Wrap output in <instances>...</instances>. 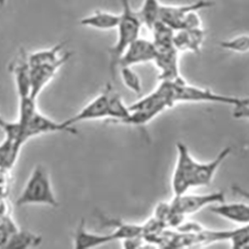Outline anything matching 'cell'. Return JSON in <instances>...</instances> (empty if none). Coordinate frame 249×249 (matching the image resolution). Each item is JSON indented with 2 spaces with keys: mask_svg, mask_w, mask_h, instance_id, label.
<instances>
[{
  "mask_svg": "<svg viewBox=\"0 0 249 249\" xmlns=\"http://www.w3.org/2000/svg\"><path fill=\"white\" fill-rule=\"evenodd\" d=\"M206 33L202 27L180 29L175 31L173 44L178 52L190 51L199 54L205 40Z\"/></svg>",
  "mask_w": 249,
  "mask_h": 249,
  "instance_id": "obj_13",
  "label": "cell"
},
{
  "mask_svg": "<svg viewBox=\"0 0 249 249\" xmlns=\"http://www.w3.org/2000/svg\"><path fill=\"white\" fill-rule=\"evenodd\" d=\"M151 31L152 32L154 36V40L152 41L157 50L174 46L173 37L175 30L163 22L159 19L154 25Z\"/></svg>",
  "mask_w": 249,
  "mask_h": 249,
  "instance_id": "obj_21",
  "label": "cell"
},
{
  "mask_svg": "<svg viewBox=\"0 0 249 249\" xmlns=\"http://www.w3.org/2000/svg\"><path fill=\"white\" fill-rule=\"evenodd\" d=\"M120 21V15L97 10L94 13L82 18L80 24L86 27L108 31L116 29Z\"/></svg>",
  "mask_w": 249,
  "mask_h": 249,
  "instance_id": "obj_16",
  "label": "cell"
},
{
  "mask_svg": "<svg viewBox=\"0 0 249 249\" xmlns=\"http://www.w3.org/2000/svg\"><path fill=\"white\" fill-rule=\"evenodd\" d=\"M7 121L5 120V119H4L3 118H2V115H0V128L2 129V127H3L4 126H5V124H6Z\"/></svg>",
  "mask_w": 249,
  "mask_h": 249,
  "instance_id": "obj_28",
  "label": "cell"
},
{
  "mask_svg": "<svg viewBox=\"0 0 249 249\" xmlns=\"http://www.w3.org/2000/svg\"><path fill=\"white\" fill-rule=\"evenodd\" d=\"M23 143L19 139L5 135L0 142V168L12 171L18 162Z\"/></svg>",
  "mask_w": 249,
  "mask_h": 249,
  "instance_id": "obj_17",
  "label": "cell"
},
{
  "mask_svg": "<svg viewBox=\"0 0 249 249\" xmlns=\"http://www.w3.org/2000/svg\"><path fill=\"white\" fill-rule=\"evenodd\" d=\"M156 55L157 49L152 41L138 37L129 44L121 57L118 62V68L154 62Z\"/></svg>",
  "mask_w": 249,
  "mask_h": 249,
  "instance_id": "obj_9",
  "label": "cell"
},
{
  "mask_svg": "<svg viewBox=\"0 0 249 249\" xmlns=\"http://www.w3.org/2000/svg\"><path fill=\"white\" fill-rule=\"evenodd\" d=\"M176 148L178 157L172 180L174 196L187 193L193 188L210 186L218 168L231 152V147H227L210 162H200L193 158L184 143H177Z\"/></svg>",
  "mask_w": 249,
  "mask_h": 249,
  "instance_id": "obj_2",
  "label": "cell"
},
{
  "mask_svg": "<svg viewBox=\"0 0 249 249\" xmlns=\"http://www.w3.org/2000/svg\"><path fill=\"white\" fill-rule=\"evenodd\" d=\"M26 53L23 51L18 59L10 67L15 78V86L19 99L31 97L30 67L26 61Z\"/></svg>",
  "mask_w": 249,
  "mask_h": 249,
  "instance_id": "obj_15",
  "label": "cell"
},
{
  "mask_svg": "<svg viewBox=\"0 0 249 249\" xmlns=\"http://www.w3.org/2000/svg\"><path fill=\"white\" fill-rule=\"evenodd\" d=\"M160 7L159 0H144L141 8L136 12L142 24L150 30L159 20Z\"/></svg>",
  "mask_w": 249,
  "mask_h": 249,
  "instance_id": "obj_22",
  "label": "cell"
},
{
  "mask_svg": "<svg viewBox=\"0 0 249 249\" xmlns=\"http://www.w3.org/2000/svg\"><path fill=\"white\" fill-rule=\"evenodd\" d=\"M233 249H246L249 246V225H242L241 228L234 229V233L230 240Z\"/></svg>",
  "mask_w": 249,
  "mask_h": 249,
  "instance_id": "obj_26",
  "label": "cell"
},
{
  "mask_svg": "<svg viewBox=\"0 0 249 249\" xmlns=\"http://www.w3.org/2000/svg\"><path fill=\"white\" fill-rule=\"evenodd\" d=\"M223 192H213L206 194H183L174 196L169 202L171 211L173 213L186 217L196 213L207 207L225 202Z\"/></svg>",
  "mask_w": 249,
  "mask_h": 249,
  "instance_id": "obj_7",
  "label": "cell"
},
{
  "mask_svg": "<svg viewBox=\"0 0 249 249\" xmlns=\"http://www.w3.org/2000/svg\"><path fill=\"white\" fill-rule=\"evenodd\" d=\"M118 69L120 71L121 77L124 86L135 94H140L142 90L141 79L133 68L120 67Z\"/></svg>",
  "mask_w": 249,
  "mask_h": 249,
  "instance_id": "obj_23",
  "label": "cell"
},
{
  "mask_svg": "<svg viewBox=\"0 0 249 249\" xmlns=\"http://www.w3.org/2000/svg\"><path fill=\"white\" fill-rule=\"evenodd\" d=\"M107 92L108 98V110H109V118L108 120L114 124H122L130 114L129 107L122 100V96L114 90L110 84L107 85Z\"/></svg>",
  "mask_w": 249,
  "mask_h": 249,
  "instance_id": "obj_19",
  "label": "cell"
},
{
  "mask_svg": "<svg viewBox=\"0 0 249 249\" xmlns=\"http://www.w3.org/2000/svg\"><path fill=\"white\" fill-rule=\"evenodd\" d=\"M72 55V52H67L56 62L30 68L31 97L33 99L37 100V97L44 90V88L55 77L58 70L70 60Z\"/></svg>",
  "mask_w": 249,
  "mask_h": 249,
  "instance_id": "obj_10",
  "label": "cell"
},
{
  "mask_svg": "<svg viewBox=\"0 0 249 249\" xmlns=\"http://www.w3.org/2000/svg\"><path fill=\"white\" fill-rule=\"evenodd\" d=\"M219 44L225 51L237 53H246L249 51V36L248 34L240 35L233 38L221 41Z\"/></svg>",
  "mask_w": 249,
  "mask_h": 249,
  "instance_id": "obj_24",
  "label": "cell"
},
{
  "mask_svg": "<svg viewBox=\"0 0 249 249\" xmlns=\"http://www.w3.org/2000/svg\"><path fill=\"white\" fill-rule=\"evenodd\" d=\"M11 170L0 168V199H7L12 189Z\"/></svg>",
  "mask_w": 249,
  "mask_h": 249,
  "instance_id": "obj_27",
  "label": "cell"
},
{
  "mask_svg": "<svg viewBox=\"0 0 249 249\" xmlns=\"http://www.w3.org/2000/svg\"><path fill=\"white\" fill-rule=\"evenodd\" d=\"M108 118H109V110H108V92L107 89H105L101 94L93 99L92 101L88 103L77 113L63 121V122L68 127L73 129V126L74 125L81 122L108 119Z\"/></svg>",
  "mask_w": 249,
  "mask_h": 249,
  "instance_id": "obj_8",
  "label": "cell"
},
{
  "mask_svg": "<svg viewBox=\"0 0 249 249\" xmlns=\"http://www.w3.org/2000/svg\"><path fill=\"white\" fill-rule=\"evenodd\" d=\"M16 204L19 207L37 204L53 208L59 206L53 189L51 175L44 165L35 167L17 198Z\"/></svg>",
  "mask_w": 249,
  "mask_h": 249,
  "instance_id": "obj_5",
  "label": "cell"
},
{
  "mask_svg": "<svg viewBox=\"0 0 249 249\" xmlns=\"http://www.w3.org/2000/svg\"><path fill=\"white\" fill-rule=\"evenodd\" d=\"M6 0H0V5H2Z\"/></svg>",
  "mask_w": 249,
  "mask_h": 249,
  "instance_id": "obj_29",
  "label": "cell"
},
{
  "mask_svg": "<svg viewBox=\"0 0 249 249\" xmlns=\"http://www.w3.org/2000/svg\"><path fill=\"white\" fill-rule=\"evenodd\" d=\"M215 5L210 0H197L186 5H161L159 19L177 31L201 27L198 12Z\"/></svg>",
  "mask_w": 249,
  "mask_h": 249,
  "instance_id": "obj_6",
  "label": "cell"
},
{
  "mask_svg": "<svg viewBox=\"0 0 249 249\" xmlns=\"http://www.w3.org/2000/svg\"><path fill=\"white\" fill-rule=\"evenodd\" d=\"M209 207L211 213L226 220L241 225H249V207L247 204L242 202L226 204L225 201Z\"/></svg>",
  "mask_w": 249,
  "mask_h": 249,
  "instance_id": "obj_14",
  "label": "cell"
},
{
  "mask_svg": "<svg viewBox=\"0 0 249 249\" xmlns=\"http://www.w3.org/2000/svg\"><path fill=\"white\" fill-rule=\"evenodd\" d=\"M160 98L165 109L179 103H214L233 107L236 118L249 116V98L223 95L213 92L211 89L197 87L186 83L183 77L172 81H160L154 90Z\"/></svg>",
  "mask_w": 249,
  "mask_h": 249,
  "instance_id": "obj_1",
  "label": "cell"
},
{
  "mask_svg": "<svg viewBox=\"0 0 249 249\" xmlns=\"http://www.w3.org/2000/svg\"><path fill=\"white\" fill-rule=\"evenodd\" d=\"M64 47L65 43L61 42L50 48L42 49L30 53H26V61L30 68L54 63L59 60L63 55L62 51Z\"/></svg>",
  "mask_w": 249,
  "mask_h": 249,
  "instance_id": "obj_18",
  "label": "cell"
},
{
  "mask_svg": "<svg viewBox=\"0 0 249 249\" xmlns=\"http://www.w3.org/2000/svg\"><path fill=\"white\" fill-rule=\"evenodd\" d=\"M122 12L120 21L117 26L118 37L116 42L108 49L109 70L112 79L116 77L118 62L126 49L139 37L142 22L136 11L132 8L130 0H122Z\"/></svg>",
  "mask_w": 249,
  "mask_h": 249,
  "instance_id": "obj_4",
  "label": "cell"
},
{
  "mask_svg": "<svg viewBox=\"0 0 249 249\" xmlns=\"http://www.w3.org/2000/svg\"><path fill=\"white\" fill-rule=\"evenodd\" d=\"M16 122L26 142L32 138L47 133L61 132L76 133L74 129L68 127L63 122H55L39 112L36 100L31 97L19 99L18 118Z\"/></svg>",
  "mask_w": 249,
  "mask_h": 249,
  "instance_id": "obj_3",
  "label": "cell"
},
{
  "mask_svg": "<svg viewBox=\"0 0 249 249\" xmlns=\"http://www.w3.org/2000/svg\"><path fill=\"white\" fill-rule=\"evenodd\" d=\"M19 229L12 216L0 222V249H5L10 238Z\"/></svg>",
  "mask_w": 249,
  "mask_h": 249,
  "instance_id": "obj_25",
  "label": "cell"
},
{
  "mask_svg": "<svg viewBox=\"0 0 249 249\" xmlns=\"http://www.w3.org/2000/svg\"><path fill=\"white\" fill-rule=\"evenodd\" d=\"M42 242L41 236L18 229L10 238L9 241L5 249H26L37 247Z\"/></svg>",
  "mask_w": 249,
  "mask_h": 249,
  "instance_id": "obj_20",
  "label": "cell"
},
{
  "mask_svg": "<svg viewBox=\"0 0 249 249\" xmlns=\"http://www.w3.org/2000/svg\"><path fill=\"white\" fill-rule=\"evenodd\" d=\"M178 53L175 46L157 50L154 62L160 71L158 78L160 81H172L181 77Z\"/></svg>",
  "mask_w": 249,
  "mask_h": 249,
  "instance_id": "obj_11",
  "label": "cell"
},
{
  "mask_svg": "<svg viewBox=\"0 0 249 249\" xmlns=\"http://www.w3.org/2000/svg\"><path fill=\"white\" fill-rule=\"evenodd\" d=\"M85 221L80 222L73 234V246L76 249H90L118 240L116 232L110 233H93L86 229Z\"/></svg>",
  "mask_w": 249,
  "mask_h": 249,
  "instance_id": "obj_12",
  "label": "cell"
}]
</instances>
